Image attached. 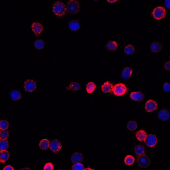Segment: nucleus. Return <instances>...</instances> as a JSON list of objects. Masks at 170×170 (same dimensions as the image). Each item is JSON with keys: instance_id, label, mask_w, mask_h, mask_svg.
Wrapping results in <instances>:
<instances>
[{"instance_id": "nucleus-1", "label": "nucleus", "mask_w": 170, "mask_h": 170, "mask_svg": "<svg viewBox=\"0 0 170 170\" xmlns=\"http://www.w3.org/2000/svg\"><path fill=\"white\" fill-rule=\"evenodd\" d=\"M52 11L58 17L63 16L66 13V6L61 2H56L52 6Z\"/></svg>"}, {"instance_id": "nucleus-2", "label": "nucleus", "mask_w": 170, "mask_h": 170, "mask_svg": "<svg viewBox=\"0 0 170 170\" xmlns=\"http://www.w3.org/2000/svg\"><path fill=\"white\" fill-rule=\"evenodd\" d=\"M80 5L79 2L76 0H71L67 2L66 6L67 11L70 14H76L79 11Z\"/></svg>"}, {"instance_id": "nucleus-3", "label": "nucleus", "mask_w": 170, "mask_h": 170, "mask_svg": "<svg viewBox=\"0 0 170 170\" xmlns=\"http://www.w3.org/2000/svg\"><path fill=\"white\" fill-rule=\"evenodd\" d=\"M152 14L156 20H161L165 18L166 16V10L164 7L157 6L153 10Z\"/></svg>"}, {"instance_id": "nucleus-4", "label": "nucleus", "mask_w": 170, "mask_h": 170, "mask_svg": "<svg viewBox=\"0 0 170 170\" xmlns=\"http://www.w3.org/2000/svg\"><path fill=\"white\" fill-rule=\"evenodd\" d=\"M127 90V87L125 85L120 83L116 84L113 86V92L115 96H121L126 94Z\"/></svg>"}, {"instance_id": "nucleus-5", "label": "nucleus", "mask_w": 170, "mask_h": 170, "mask_svg": "<svg viewBox=\"0 0 170 170\" xmlns=\"http://www.w3.org/2000/svg\"><path fill=\"white\" fill-rule=\"evenodd\" d=\"M139 166L142 168H147L151 163V161L149 157L144 154L139 156L137 160Z\"/></svg>"}, {"instance_id": "nucleus-6", "label": "nucleus", "mask_w": 170, "mask_h": 170, "mask_svg": "<svg viewBox=\"0 0 170 170\" xmlns=\"http://www.w3.org/2000/svg\"><path fill=\"white\" fill-rule=\"evenodd\" d=\"M146 145L149 147H153L157 143V140L155 135L150 134L147 135L144 140Z\"/></svg>"}, {"instance_id": "nucleus-7", "label": "nucleus", "mask_w": 170, "mask_h": 170, "mask_svg": "<svg viewBox=\"0 0 170 170\" xmlns=\"http://www.w3.org/2000/svg\"><path fill=\"white\" fill-rule=\"evenodd\" d=\"M24 89L27 92H32L36 89V82L33 80L28 79L24 82Z\"/></svg>"}, {"instance_id": "nucleus-8", "label": "nucleus", "mask_w": 170, "mask_h": 170, "mask_svg": "<svg viewBox=\"0 0 170 170\" xmlns=\"http://www.w3.org/2000/svg\"><path fill=\"white\" fill-rule=\"evenodd\" d=\"M157 108V102L151 99L147 102L145 107L146 111L148 112H153Z\"/></svg>"}, {"instance_id": "nucleus-9", "label": "nucleus", "mask_w": 170, "mask_h": 170, "mask_svg": "<svg viewBox=\"0 0 170 170\" xmlns=\"http://www.w3.org/2000/svg\"><path fill=\"white\" fill-rule=\"evenodd\" d=\"M50 149L55 153L60 150L62 147L61 142L57 140H54L50 143Z\"/></svg>"}, {"instance_id": "nucleus-10", "label": "nucleus", "mask_w": 170, "mask_h": 170, "mask_svg": "<svg viewBox=\"0 0 170 170\" xmlns=\"http://www.w3.org/2000/svg\"><path fill=\"white\" fill-rule=\"evenodd\" d=\"M32 30L36 35L38 36L43 30V27L42 25L38 22H34L31 26Z\"/></svg>"}, {"instance_id": "nucleus-11", "label": "nucleus", "mask_w": 170, "mask_h": 170, "mask_svg": "<svg viewBox=\"0 0 170 170\" xmlns=\"http://www.w3.org/2000/svg\"><path fill=\"white\" fill-rule=\"evenodd\" d=\"M158 115L159 118L162 121L168 120L169 118V112L166 109H162L159 112Z\"/></svg>"}, {"instance_id": "nucleus-12", "label": "nucleus", "mask_w": 170, "mask_h": 170, "mask_svg": "<svg viewBox=\"0 0 170 170\" xmlns=\"http://www.w3.org/2000/svg\"><path fill=\"white\" fill-rule=\"evenodd\" d=\"M71 159L72 163L76 164L81 163L83 161L84 157L81 153L76 152L72 155Z\"/></svg>"}, {"instance_id": "nucleus-13", "label": "nucleus", "mask_w": 170, "mask_h": 170, "mask_svg": "<svg viewBox=\"0 0 170 170\" xmlns=\"http://www.w3.org/2000/svg\"><path fill=\"white\" fill-rule=\"evenodd\" d=\"M113 85L109 81H107L103 84L101 87L102 91L106 93H111L113 91Z\"/></svg>"}, {"instance_id": "nucleus-14", "label": "nucleus", "mask_w": 170, "mask_h": 170, "mask_svg": "<svg viewBox=\"0 0 170 170\" xmlns=\"http://www.w3.org/2000/svg\"><path fill=\"white\" fill-rule=\"evenodd\" d=\"M131 98L134 101H141L144 98V96L141 92H132L131 93Z\"/></svg>"}, {"instance_id": "nucleus-15", "label": "nucleus", "mask_w": 170, "mask_h": 170, "mask_svg": "<svg viewBox=\"0 0 170 170\" xmlns=\"http://www.w3.org/2000/svg\"><path fill=\"white\" fill-rule=\"evenodd\" d=\"M10 154L6 150L0 151V163L4 164L9 159Z\"/></svg>"}, {"instance_id": "nucleus-16", "label": "nucleus", "mask_w": 170, "mask_h": 170, "mask_svg": "<svg viewBox=\"0 0 170 170\" xmlns=\"http://www.w3.org/2000/svg\"><path fill=\"white\" fill-rule=\"evenodd\" d=\"M132 69L130 67H127L124 69L122 72L121 77L125 80L130 78L132 73Z\"/></svg>"}, {"instance_id": "nucleus-17", "label": "nucleus", "mask_w": 170, "mask_h": 170, "mask_svg": "<svg viewBox=\"0 0 170 170\" xmlns=\"http://www.w3.org/2000/svg\"><path fill=\"white\" fill-rule=\"evenodd\" d=\"M150 49L152 52L157 53L161 50L162 46L159 42H155L151 45Z\"/></svg>"}, {"instance_id": "nucleus-18", "label": "nucleus", "mask_w": 170, "mask_h": 170, "mask_svg": "<svg viewBox=\"0 0 170 170\" xmlns=\"http://www.w3.org/2000/svg\"><path fill=\"white\" fill-rule=\"evenodd\" d=\"M81 87V85L77 82H72L69 86L66 87L67 91H72V92L78 91Z\"/></svg>"}, {"instance_id": "nucleus-19", "label": "nucleus", "mask_w": 170, "mask_h": 170, "mask_svg": "<svg viewBox=\"0 0 170 170\" xmlns=\"http://www.w3.org/2000/svg\"><path fill=\"white\" fill-rule=\"evenodd\" d=\"M80 24L78 21L76 20H72L69 23L70 29L72 30L76 31L78 30L80 28Z\"/></svg>"}, {"instance_id": "nucleus-20", "label": "nucleus", "mask_w": 170, "mask_h": 170, "mask_svg": "<svg viewBox=\"0 0 170 170\" xmlns=\"http://www.w3.org/2000/svg\"><path fill=\"white\" fill-rule=\"evenodd\" d=\"M106 47L108 50L114 51L118 49V44L116 41H110L106 44Z\"/></svg>"}, {"instance_id": "nucleus-21", "label": "nucleus", "mask_w": 170, "mask_h": 170, "mask_svg": "<svg viewBox=\"0 0 170 170\" xmlns=\"http://www.w3.org/2000/svg\"><path fill=\"white\" fill-rule=\"evenodd\" d=\"M147 136V133L143 130H141L136 133V138L140 142L144 141Z\"/></svg>"}, {"instance_id": "nucleus-22", "label": "nucleus", "mask_w": 170, "mask_h": 170, "mask_svg": "<svg viewBox=\"0 0 170 170\" xmlns=\"http://www.w3.org/2000/svg\"><path fill=\"white\" fill-rule=\"evenodd\" d=\"M134 152L137 156H140L143 155L144 154V147L141 145H137L135 147Z\"/></svg>"}, {"instance_id": "nucleus-23", "label": "nucleus", "mask_w": 170, "mask_h": 170, "mask_svg": "<svg viewBox=\"0 0 170 170\" xmlns=\"http://www.w3.org/2000/svg\"><path fill=\"white\" fill-rule=\"evenodd\" d=\"M50 145L49 141L47 139H43L42 140L39 144L40 148L42 150H45L49 148Z\"/></svg>"}, {"instance_id": "nucleus-24", "label": "nucleus", "mask_w": 170, "mask_h": 170, "mask_svg": "<svg viewBox=\"0 0 170 170\" xmlns=\"http://www.w3.org/2000/svg\"><path fill=\"white\" fill-rule=\"evenodd\" d=\"M11 96L12 100L16 101L21 99V93L19 91L17 90H13L11 92Z\"/></svg>"}, {"instance_id": "nucleus-25", "label": "nucleus", "mask_w": 170, "mask_h": 170, "mask_svg": "<svg viewBox=\"0 0 170 170\" xmlns=\"http://www.w3.org/2000/svg\"><path fill=\"white\" fill-rule=\"evenodd\" d=\"M135 51L134 47L132 45H128L124 49V52L127 55H132L134 54Z\"/></svg>"}, {"instance_id": "nucleus-26", "label": "nucleus", "mask_w": 170, "mask_h": 170, "mask_svg": "<svg viewBox=\"0 0 170 170\" xmlns=\"http://www.w3.org/2000/svg\"><path fill=\"white\" fill-rule=\"evenodd\" d=\"M96 86L94 82H90L86 85V90L89 93H91L96 89Z\"/></svg>"}, {"instance_id": "nucleus-27", "label": "nucleus", "mask_w": 170, "mask_h": 170, "mask_svg": "<svg viewBox=\"0 0 170 170\" xmlns=\"http://www.w3.org/2000/svg\"><path fill=\"white\" fill-rule=\"evenodd\" d=\"M135 162V158L131 155H127L125 158L124 162L127 165L131 166Z\"/></svg>"}, {"instance_id": "nucleus-28", "label": "nucleus", "mask_w": 170, "mask_h": 170, "mask_svg": "<svg viewBox=\"0 0 170 170\" xmlns=\"http://www.w3.org/2000/svg\"><path fill=\"white\" fill-rule=\"evenodd\" d=\"M137 127L136 122L134 121H130L127 125V129L129 130L132 131L135 130Z\"/></svg>"}, {"instance_id": "nucleus-29", "label": "nucleus", "mask_w": 170, "mask_h": 170, "mask_svg": "<svg viewBox=\"0 0 170 170\" xmlns=\"http://www.w3.org/2000/svg\"><path fill=\"white\" fill-rule=\"evenodd\" d=\"M45 43L44 41L41 40H38L35 42L34 46L35 48L38 49H42L43 48Z\"/></svg>"}, {"instance_id": "nucleus-30", "label": "nucleus", "mask_w": 170, "mask_h": 170, "mask_svg": "<svg viewBox=\"0 0 170 170\" xmlns=\"http://www.w3.org/2000/svg\"><path fill=\"white\" fill-rule=\"evenodd\" d=\"M9 147L8 142L6 140L0 141V151L6 150Z\"/></svg>"}, {"instance_id": "nucleus-31", "label": "nucleus", "mask_w": 170, "mask_h": 170, "mask_svg": "<svg viewBox=\"0 0 170 170\" xmlns=\"http://www.w3.org/2000/svg\"><path fill=\"white\" fill-rule=\"evenodd\" d=\"M9 125L8 122L6 120H2L0 121V129L2 130H5L8 129Z\"/></svg>"}, {"instance_id": "nucleus-32", "label": "nucleus", "mask_w": 170, "mask_h": 170, "mask_svg": "<svg viewBox=\"0 0 170 170\" xmlns=\"http://www.w3.org/2000/svg\"><path fill=\"white\" fill-rule=\"evenodd\" d=\"M9 136L8 132L7 131H2L0 132V139L1 140H6Z\"/></svg>"}, {"instance_id": "nucleus-33", "label": "nucleus", "mask_w": 170, "mask_h": 170, "mask_svg": "<svg viewBox=\"0 0 170 170\" xmlns=\"http://www.w3.org/2000/svg\"><path fill=\"white\" fill-rule=\"evenodd\" d=\"M72 170H84V167L83 164H75L72 167Z\"/></svg>"}, {"instance_id": "nucleus-34", "label": "nucleus", "mask_w": 170, "mask_h": 170, "mask_svg": "<svg viewBox=\"0 0 170 170\" xmlns=\"http://www.w3.org/2000/svg\"><path fill=\"white\" fill-rule=\"evenodd\" d=\"M54 166L51 162L46 164L44 166V170H53Z\"/></svg>"}, {"instance_id": "nucleus-35", "label": "nucleus", "mask_w": 170, "mask_h": 170, "mask_svg": "<svg viewBox=\"0 0 170 170\" xmlns=\"http://www.w3.org/2000/svg\"><path fill=\"white\" fill-rule=\"evenodd\" d=\"M164 91L166 92H169L170 91V84L169 83H166L164 84L163 86Z\"/></svg>"}, {"instance_id": "nucleus-36", "label": "nucleus", "mask_w": 170, "mask_h": 170, "mask_svg": "<svg viewBox=\"0 0 170 170\" xmlns=\"http://www.w3.org/2000/svg\"><path fill=\"white\" fill-rule=\"evenodd\" d=\"M164 68L167 71H170V62L168 61L166 62L164 64Z\"/></svg>"}, {"instance_id": "nucleus-37", "label": "nucleus", "mask_w": 170, "mask_h": 170, "mask_svg": "<svg viewBox=\"0 0 170 170\" xmlns=\"http://www.w3.org/2000/svg\"><path fill=\"white\" fill-rule=\"evenodd\" d=\"M169 0H166L165 1L164 4L167 8L170 9V4Z\"/></svg>"}, {"instance_id": "nucleus-38", "label": "nucleus", "mask_w": 170, "mask_h": 170, "mask_svg": "<svg viewBox=\"0 0 170 170\" xmlns=\"http://www.w3.org/2000/svg\"><path fill=\"white\" fill-rule=\"evenodd\" d=\"M3 170H14V169L12 166L9 165L4 167Z\"/></svg>"}, {"instance_id": "nucleus-39", "label": "nucleus", "mask_w": 170, "mask_h": 170, "mask_svg": "<svg viewBox=\"0 0 170 170\" xmlns=\"http://www.w3.org/2000/svg\"><path fill=\"white\" fill-rule=\"evenodd\" d=\"M117 1L116 0H109V1L108 0V1H107L110 3H113Z\"/></svg>"}, {"instance_id": "nucleus-40", "label": "nucleus", "mask_w": 170, "mask_h": 170, "mask_svg": "<svg viewBox=\"0 0 170 170\" xmlns=\"http://www.w3.org/2000/svg\"><path fill=\"white\" fill-rule=\"evenodd\" d=\"M20 170H31V169L28 168V167H25V168H23Z\"/></svg>"}, {"instance_id": "nucleus-41", "label": "nucleus", "mask_w": 170, "mask_h": 170, "mask_svg": "<svg viewBox=\"0 0 170 170\" xmlns=\"http://www.w3.org/2000/svg\"><path fill=\"white\" fill-rule=\"evenodd\" d=\"M84 170H94L93 169H91V168H89L88 167V168H87L86 169H84Z\"/></svg>"}, {"instance_id": "nucleus-42", "label": "nucleus", "mask_w": 170, "mask_h": 170, "mask_svg": "<svg viewBox=\"0 0 170 170\" xmlns=\"http://www.w3.org/2000/svg\"><path fill=\"white\" fill-rule=\"evenodd\" d=\"M1 132V130H0V132Z\"/></svg>"}, {"instance_id": "nucleus-43", "label": "nucleus", "mask_w": 170, "mask_h": 170, "mask_svg": "<svg viewBox=\"0 0 170 170\" xmlns=\"http://www.w3.org/2000/svg\"><path fill=\"white\" fill-rule=\"evenodd\" d=\"M62 170L59 169V170Z\"/></svg>"}]
</instances>
